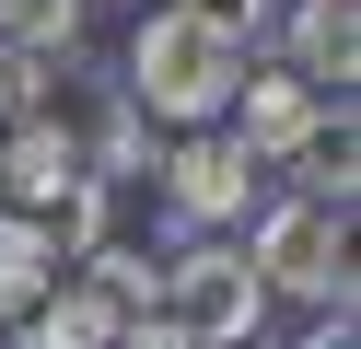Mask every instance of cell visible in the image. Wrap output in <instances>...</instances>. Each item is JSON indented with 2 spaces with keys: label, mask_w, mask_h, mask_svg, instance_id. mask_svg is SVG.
<instances>
[{
  "label": "cell",
  "mask_w": 361,
  "mask_h": 349,
  "mask_svg": "<svg viewBox=\"0 0 361 349\" xmlns=\"http://www.w3.org/2000/svg\"><path fill=\"white\" fill-rule=\"evenodd\" d=\"M257 291H291V302H350V209H314V198H280L245 245Z\"/></svg>",
  "instance_id": "3957f363"
},
{
  "label": "cell",
  "mask_w": 361,
  "mask_h": 349,
  "mask_svg": "<svg viewBox=\"0 0 361 349\" xmlns=\"http://www.w3.org/2000/svg\"><path fill=\"white\" fill-rule=\"evenodd\" d=\"M59 291V245L35 209H0V314H35V302Z\"/></svg>",
  "instance_id": "ba28073f"
},
{
  "label": "cell",
  "mask_w": 361,
  "mask_h": 349,
  "mask_svg": "<svg viewBox=\"0 0 361 349\" xmlns=\"http://www.w3.org/2000/svg\"><path fill=\"white\" fill-rule=\"evenodd\" d=\"M245 35L221 12H198V0H152L140 12V35H128V105L140 116H164V128H221V105H233V82H245Z\"/></svg>",
  "instance_id": "6da1fadb"
},
{
  "label": "cell",
  "mask_w": 361,
  "mask_h": 349,
  "mask_svg": "<svg viewBox=\"0 0 361 349\" xmlns=\"http://www.w3.org/2000/svg\"><path fill=\"white\" fill-rule=\"evenodd\" d=\"M291 82L350 105V82H361V0H303L291 12Z\"/></svg>",
  "instance_id": "52a82bcc"
},
{
  "label": "cell",
  "mask_w": 361,
  "mask_h": 349,
  "mask_svg": "<svg viewBox=\"0 0 361 349\" xmlns=\"http://www.w3.org/2000/svg\"><path fill=\"white\" fill-rule=\"evenodd\" d=\"M0 186H12L35 221H47L71 186H94V175H82V140H71V116H47V105H35V116H12V140H0Z\"/></svg>",
  "instance_id": "8992f818"
},
{
  "label": "cell",
  "mask_w": 361,
  "mask_h": 349,
  "mask_svg": "<svg viewBox=\"0 0 361 349\" xmlns=\"http://www.w3.org/2000/svg\"><path fill=\"white\" fill-rule=\"evenodd\" d=\"M245 186H257V163H245L221 128H187V140L164 152V198H175V221H198V233H210V221H233V209H245Z\"/></svg>",
  "instance_id": "5b68a950"
},
{
  "label": "cell",
  "mask_w": 361,
  "mask_h": 349,
  "mask_svg": "<svg viewBox=\"0 0 361 349\" xmlns=\"http://www.w3.org/2000/svg\"><path fill=\"white\" fill-rule=\"evenodd\" d=\"M350 163H361V140H350V105H338V128H314L303 152H291V175H303V198H314V209H350V198H361Z\"/></svg>",
  "instance_id": "30bf717a"
},
{
  "label": "cell",
  "mask_w": 361,
  "mask_h": 349,
  "mask_svg": "<svg viewBox=\"0 0 361 349\" xmlns=\"http://www.w3.org/2000/svg\"><path fill=\"white\" fill-rule=\"evenodd\" d=\"M152 314H164L175 338H198V349H233V338H257L268 291H257V268H245L233 245H187V256L152 268Z\"/></svg>",
  "instance_id": "7a4b0ae2"
},
{
  "label": "cell",
  "mask_w": 361,
  "mask_h": 349,
  "mask_svg": "<svg viewBox=\"0 0 361 349\" xmlns=\"http://www.w3.org/2000/svg\"><path fill=\"white\" fill-rule=\"evenodd\" d=\"M24 349H117V302H105L94 279H59V291L35 302V338Z\"/></svg>",
  "instance_id": "9c48e42d"
},
{
  "label": "cell",
  "mask_w": 361,
  "mask_h": 349,
  "mask_svg": "<svg viewBox=\"0 0 361 349\" xmlns=\"http://www.w3.org/2000/svg\"><path fill=\"white\" fill-rule=\"evenodd\" d=\"M221 116H233L221 140H233L245 163H291V152H303L314 128H326V93H303L291 70H245V82H233V105H221Z\"/></svg>",
  "instance_id": "277c9868"
}]
</instances>
